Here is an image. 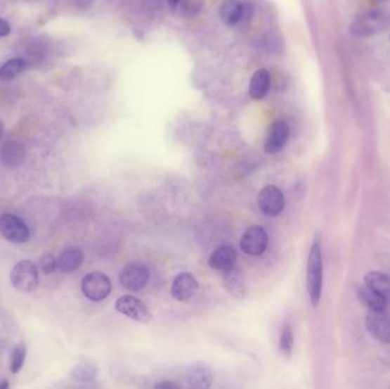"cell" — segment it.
<instances>
[{
    "mask_svg": "<svg viewBox=\"0 0 390 389\" xmlns=\"http://www.w3.org/2000/svg\"><path fill=\"white\" fill-rule=\"evenodd\" d=\"M323 289V260H322L321 236L316 234L309 251L307 262V291L313 307H318Z\"/></svg>",
    "mask_w": 390,
    "mask_h": 389,
    "instance_id": "6da1fadb",
    "label": "cell"
},
{
    "mask_svg": "<svg viewBox=\"0 0 390 389\" xmlns=\"http://www.w3.org/2000/svg\"><path fill=\"white\" fill-rule=\"evenodd\" d=\"M389 23L387 14L379 11L364 12L354 18L351 23V34L356 37L375 36L384 31Z\"/></svg>",
    "mask_w": 390,
    "mask_h": 389,
    "instance_id": "7a4b0ae2",
    "label": "cell"
},
{
    "mask_svg": "<svg viewBox=\"0 0 390 389\" xmlns=\"http://www.w3.org/2000/svg\"><path fill=\"white\" fill-rule=\"evenodd\" d=\"M13 287L21 293H32L39 284V272L34 262L21 260L13 267L11 273Z\"/></svg>",
    "mask_w": 390,
    "mask_h": 389,
    "instance_id": "3957f363",
    "label": "cell"
},
{
    "mask_svg": "<svg viewBox=\"0 0 390 389\" xmlns=\"http://www.w3.org/2000/svg\"><path fill=\"white\" fill-rule=\"evenodd\" d=\"M82 290L86 298L91 302H100L111 293L112 283L109 276L102 272H91L82 279Z\"/></svg>",
    "mask_w": 390,
    "mask_h": 389,
    "instance_id": "277c9868",
    "label": "cell"
},
{
    "mask_svg": "<svg viewBox=\"0 0 390 389\" xmlns=\"http://www.w3.org/2000/svg\"><path fill=\"white\" fill-rule=\"evenodd\" d=\"M0 234L13 243H25L30 238V229L15 215L4 214L0 216Z\"/></svg>",
    "mask_w": 390,
    "mask_h": 389,
    "instance_id": "5b68a950",
    "label": "cell"
},
{
    "mask_svg": "<svg viewBox=\"0 0 390 389\" xmlns=\"http://www.w3.org/2000/svg\"><path fill=\"white\" fill-rule=\"evenodd\" d=\"M119 280L124 289L131 293H137L148 284L150 271L144 264L130 262L122 269Z\"/></svg>",
    "mask_w": 390,
    "mask_h": 389,
    "instance_id": "8992f818",
    "label": "cell"
},
{
    "mask_svg": "<svg viewBox=\"0 0 390 389\" xmlns=\"http://www.w3.org/2000/svg\"><path fill=\"white\" fill-rule=\"evenodd\" d=\"M115 310L136 322L148 323L152 320V313L148 306L141 299L130 295L117 299Z\"/></svg>",
    "mask_w": 390,
    "mask_h": 389,
    "instance_id": "52a82bcc",
    "label": "cell"
},
{
    "mask_svg": "<svg viewBox=\"0 0 390 389\" xmlns=\"http://www.w3.org/2000/svg\"><path fill=\"white\" fill-rule=\"evenodd\" d=\"M285 196L275 185H267L258 196V207L267 217H276L285 209Z\"/></svg>",
    "mask_w": 390,
    "mask_h": 389,
    "instance_id": "ba28073f",
    "label": "cell"
},
{
    "mask_svg": "<svg viewBox=\"0 0 390 389\" xmlns=\"http://www.w3.org/2000/svg\"><path fill=\"white\" fill-rule=\"evenodd\" d=\"M243 253L250 256H260L268 247V234L260 227H249L240 242Z\"/></svg>",
    "mask_w": 390,
    "mask_h": 389,
    "instance_id": "9c48e42d",
    "label": "cell"
},
{
    "mask_svg": "<svg viewBox=\"0 0 390 389\" xmlns=\"http://www.w3.org/2000/svg\"><path fill=\"white\" fill-rule=\"evenodd\" d=\"M366 326L370 333L384 344H390V314L380 311H369L366 314Z\"/></svg>",
    "mask_w": 390,
    "mask_h": 389,
    "instance_id": "30bf717a",
    "label": "cell"
},
{
    "mask_svg": "<svg viewBox=\"0 0 390 389\" xmlns=\"http://www.w3.org/2000/svg\"><path fill=\"white\" fill-rule=\"evenodd\" d=\"M290 136L289 125L283 120H278L269 127L265 139V152L268 154H275L281 151L287 144Z\"/></svg>",
    "mask_w": 390,
    "mask_h": 389,
    "instance_id": "8fae6325",
    "label": "cell"
},
{
    "mask_svg": "<svg viewBox=\"0 0 390 389\" xmlns=\"http://www.w3.org/2000/svg\"><path fill=\"white\" fill-rule=\"evenodd\" d=\"M223 283L230 296L236 299H245L248 296V287L242 269L234 265L223 272Z\"/></svg>",
    "mask_w": 390,
    "mask_h": 389,
    "instance_id": "7c38bea8",
    "label": "cell"
},
{
    "mask_svg": "<svg viewBox=\"0 0 390 389\" xmlns=\"http://www.w3.org/2000/svg\"><path fill=\"white\" fill-rule=\"evenodd\" d=\"M199 283L190 273H181L171 284V296L178 302H188L197 293Z\"/></svg>",
    "mask_w": 390,
    "mask_h": 389,
    "instance_id": "4fadbf2b",
    "label": "cell"
},
{
    "mask_svg": "<svg viewBox=\"0 0 390 389\" xmlns=\"http://www.w3.org/2000/svg\"><path fill=\"white\" fill-rule=\"evenodd\" d=\"M188 385L192 388L207 389L212 387L214 383V372L208 364L203 362L193 363L188 368Z\"/></svg>",
    "mask_w": 390,
    "mask_h": 389,
    "instance_id": "5bb4252c",
    "label": "cell"
},
{
    "mask_svg": "<svg viewBox=\"0 0 390 389\" xmlns=\"http://www.w3.org/2000/svg\"><path fill=\"white\" fill-rule=\"evenodd\" d=\"M27 157L25 145L18 141H9L0 148V163L7 168H15Z\"/></svg>",
    "mask_w": 390,
    "mask_h": 389,
    "instance_id": "9a60e30c",
    "label": "cell"
},
{
    "mask_svg": "<svg viewBox=\"0 0 390 389\" xmlns=\"http://www.w3.org/2000/svg\"><path fill=\"white\" fill-rule=\"evenodd\" d=\"M236 258V251L232 245H221L209 258V266L217 271L224 272L235 265Z\"/></svg>",
    "mask_w": 390,
    "mask_h": 389,
    "instance_id": "2e32d148",
    "label": "cell"
},
{
    "mask_svg": "<svg viewBox=\"0 0 390 389\" xmlns=\"http://www.w3.org/2000/svg\"><path fill=\"white\" fill-rule=\"evenodd\" d=\"M84 251L78 247H70L62 251L58 258V269L63 273H72L82 265Z\"/></svg>",
    "mask_w": 390,
    "mask_h": 389,
    "instance_id": "e0dca14e",
    "label": "cell"
},
{
    "mask_svg": "<svg viewBox=\"0 0 390 389\" xmlns=\"http://www.w3.org/2000/svg\"><path fill=\"white\" fill-rule=\"evenodd\" d=\"M272 84L271 75L266 69H259L254 73L249 94L252 100H261L268 94L269 88Z\"/></svg>",
    "mask_w": 390,
    "mask_h": 389,
    "instance_id": "ac0fdd59",
    "label": "cell"
},
{
    "mask_svg": "<svg viewBox=\"0 0 390 389\" xmlns=\"http://www.w3.org/2000/svg\"><path fill=\"white\" fill-rule=\"evenodd\" d=\"M357 296L360 302L369 308V311H380V310H386L387 307L388 299L365 284L362 287H358Z\"/></svg>",
    "mask_w": 390,
    "mask_h": 389,
    "instance_id": "d6986e66",
    "label": "cell"
},
{
    "mask_svg": "<svg viewBox=\"0 0 390 389\" xmlns=\"http://www.w3.org/2000/svg\"><path fill=\"white\" fill-rule=\"evenodd\" d=\"M243 4L240 0H225L219 8L221 21L228 27L239 25L242 18Z\"/></svg>",
    "mask_w": 390,
    "mask_h": 389,
    "instance_id": "ffe728a7",
    "label": "cell"
},
{
    "mask_svg": "<svg viewBox=\"0 0 390 389\" xmlns=\"http://www.w3.org/2000/svg\"><path fill=\"white\" fill-rule=\"evenodd\" d=\"M364 283L382 296L390 299V276L380 272H370L364 278Z\"/></svg>",
    "mask_w": 390,
    "mask_h": 389,
    "instance_id": "44dd1931",
    "label": "cell"
},
{
    "mask_svg": "<svg viewBox=\"0 0 390 389\" xmlns=\"http://www.w3.org/2000/svg\"><path fill=\"white\" fill-rule=\"evenodd\" d=\"M98 376V368L93 362H82L71 370V377L78 383H91Z\"/></svg>",
    "mask_w": 390,
    "mask_h": 389,
    "instance_id": "7402d4cb",
    "label": "cell"
},
{
    "mask_svg": "<svg viewBox=\"0 0 390 389\" xmlns=\"http://www.w3.org/2000/svg\"><path fill=\"white\" fill-rule=\"evenodd\" d=\"M27 63L23 58H13L4 64L0 69V79L4 82H9L20 76L25 71Z\"/></svg>",
    "mask_w": 390,
    "mask_h": 389,
    "instance_id": "603a6c76",
    "label": "cell"
},
{
    "mask_svg": "<svg viewBox=\"0 0 390 389\" xmlns=\"http://www.w3.org/2000/svg\"><path fill=\"white\" fill-rule=\"evenodd\" d=\"M25 356H27V347L23 344L18 345L14 347L11 355V371L12 374H16L20 372L22 366L25 364Z\"/></svg>",
    "mask_w": 390,
    "mask_h": 389,
    "instance_id": "cb8c5ba5",
    "label": "cell"
},
{
    "mask_svg": "<svg viewBox=\"0 0 390 389\" xmlns=\"http://www.w3.org/2000/svg\"><path fill=\"white\" fill-rule=\"evenodd\" d=\"M294 332L291 329L290 324L285 323L282 328L281 338H280V350L285 356H290L292 348H294Z\"/></svg>",
    "mask_w": 390,
    "mask_h": 389,
    "instance_id": "d4e9b609",
    "label": "cell"
},
{
    "mask_svg": "<svg viewBox=\"0 0 390 389\" xmlns=\"http://www.w3.org/2000/svg\"><path fill=\"white\" fill-rule=\"evenodd\" d=\"M39 266L45 274H52L58 269V260L52 254H45L40 258Z\"/></svg>",
    "mask_w": 390,
    "mask_h": 389,
    "instance_id": "484cf974",
    "label": "cell"
},
{
    "mask_svg": "<svg viewBox=\"0 0 390 389\" xmlns=\"http://www.w3.org/2000/svg\"><path fill=\"white\" fill-rule=\"evenodd\" d=\"M168 5L171 12L182 13L185 15L192 7L191 0H168Z\"/></svg>",
    "mask_w": 390,
    "mask_h": 389,
    "instance_id": "4316f807",
    "label": "cell"
},
{
    "mask_svg": "<svg viewBox=\"0 0 390 389\" xmlns=\"http://www.w3.org/2000/svg\"><path fill=\"white\" fill-rule=\"evenodd\" d=\"M242 18H241V21H240V23H245V22L252 21V15H254V5H252L250 1H242Z\"/></svg>",
    "mask_w": 390,
    "mask_h": 389,
    "instance_id": "83f0119b",
    "label": "cell"
},
{
    "mask_svg": "<svg viewBox=\"0 0 390 389\" xmlns=\"http://www.w3.org/2000/svg\"><path fill=\"white\" fill-rule=\"evenodd\" d=\"M9 32H11V25L4 18H0V38L8 36Z\"/></svg>",
    "mask_w": 390,
    "mask_h": 389,
    "instance_id": "f1b7e54d",
    "label": "cell"
},
{
    "mask_svg": "<svg viewBox=\"0 0 390 389\" xmlns=\"http://www.w3.org/2000/svg\"><path fill=\"white\" fill-rule=\"evenodd\" d=\"M155 388L160 389H178L181 388L178 383H171V381H162V383L155 385Z\"/></svg>",
    "mask_w": 390,
    "mask_h": 389,
    "instance_id": "f546056e",
    "label": "cell"
},
{
    "mask_svg": "<svg viewBox=\"0 0 390 389\" xmlns=\"http://www.w3.org/2000/svg\"><path fill=\"white\" fill-rule=\"evenodd\" d=\"M74 5L80 9H87L94 3V0H73Z\"/></svg>",
    "mask_w": 390,
    "mask_h": 389,
    "instance_id": "4dcf8cb0",
    "label": "cell"
},
{
    "mask_svg": "<svg viewBox=\"0 0 390 389\" xmlns=\"http://www.w3.org/2000/svg\"><path fill=\"white\" fill-rule=\"evenodd\" d=\"M9 383H7L6 381H4L3 383H0V389H6L8 388Z\"/></svg>",
    "mask_w": 390,
    "mask_h": 389,
    "instance_id": "1f68e13d",
    "label": "cell"
},
{
    "mask_svg": "<svg viewBox=\"0 0 390 389\" xmlns=\"http://www.w3.org/2000/svg\"><path fill=\"white\" fill-rule=\"evenodd\" d=\"M4 135V124L3 121L0 120V139H3Z\"/></svg>",
    "mask_w": 390,
    "mask_h": 389,
    "instance_id": "d6a6232c",
    "label": "cell"
}]
</instances>
